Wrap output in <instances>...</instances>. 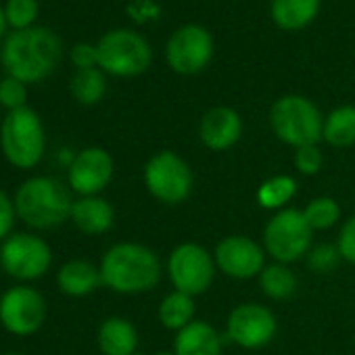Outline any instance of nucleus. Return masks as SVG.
<instances>
[{
    "mask_svg": "<svg viewBox=\"0 0 355 355\" xmlns=\"http://www.w3.org/2000/svg\"><path fill=\"white\" fill-rule=\"evenodd\" d=\"M63 57L61 38L42 26L11 32L0 51V61L11 78L36 84L49 78Z\"/></svg>",
    "mask_w": 355,
    "mask_h": 355,
    "instance_id": "f257e3e1",
    "label": "nucleus"
},
{
    "mask_svg": "<svg viewBox=\"0 0 355 355\" xmlns=\"http://www.w3.org/2000/svg\"><path fill=\"white\" fill-rule=\"evenodd\" d=\"M103 284L119 295H138L157 286L161 263L153 249L138 243H117L101 259Z\"/></svg>",
    "mask_w": 355,
    "mask_h": 355,
    "instance_id": "f03ea898",
    "label": "nucleus"
},
{
    "mask_svg": "<svg viewBox=\"0 0 355 355\" xmlns=\"http://www.w3.org/2000/svg\"><path fill=\"white\" fill-rule=\"evenodd\" d=\"M13 203L17 218L38 230L63 224L69 220L73 207L69 191L51 175H36L26 180L17 189Z\"/></svg>",
    "mask_w": 355,
    "mask_h": 355,
    "instance_id": "7ed1b4c3",
    "label": "nucleus"
},
{
    "mask_svg": "<svg viewBox=\"0 0 355 355\" xmlns=\"http://www.w3.org/2000/svg\"><path fill=\"white\" fill-rule=\"evenodd\" d=\"M270 128L276 138L295 150L322 140L324 117L313 101L301 94H284L270 107Z\"/></svg>",
    "mask_w": 355,
    "mask_h": 355,
    "instance_id": "20e7f679",
    "label": "nucleus"
},
{
    "mask_svg": "<svg viewBox=\"0 0 355 355\" xmlns=\"http://www.w3.org/2000/svg\"><path fill=\"white\" fill-rule=\"evenodd\" d=\"M0 146L7 161L19 169H32L40 163L46 146L44 125L30 107L9 111L0 128Z\"/></svg>",
    "mask_w": 355,
    "mask_h": 355,
    "instance_id": "39448f33",
    "label": "nucleus"
},
{
    "mask_svg": "<svg viewBox=\"0 0 355 355\" xmlns=\"http://www.w3.org/2000/svg\"><path fill=\"white\" fill-rule=\"evenodd\" d=\"M98 67L113 78H136L142 76L153 63V49L148 40L125 28L111 30L96 42Z\"/></svg>",
    "mask_w": 355,
    "mask_h": 355,
    "instance_id": "423d86ee",
    "label": "nucleus"
},
{
    "mask_svg": "<svg viewBox=\"0 0 355 355\" xmlns=\"http://www.w3.org/2000/svg\"><path fill=\"white\" fill-rule=\"evenodd\" d=\"M191 165L173 150L155 153L144 165L146 191L165 205H180L193 191Z\"/></svg>",
    "mask_w": 355,
    "mask_h": 355,
    "instance_id": "0eeeda50",
    "label": "nucleus"
},
{
    "mask_svg": "<svg viewBox=\"0 0 355 355\" xmlns=\"http://www.w3.org/2000/svg\"><path fill=\"white\" fill-rule=\"evenodd\" d=\"M313 230L303 211L280 209L263 230V249L276 263H293L309 253Z\"/></svg>",
    "mask_w": 355,
    "mask_h": 355,
    "instance_id": "6e6552de",
    "label": "nucleus"
},
{
    "mask_svg": "<svg viewBox=\"0 0 355 355\" xmlns=\"http://www.w3.org/2000/svg\"><path fill=\"white\" fill-rule=\"evenodd\" d=\"M214 36L201 24H184L165 42V61L178 76H197L214 59Z\"/></svg>",
    "mask_w": 355,
    "mask_h": 355,
    "instance_id": "1a4fd4ad",
    "label": "nucleus"
},
{
    "mask_svg": "<svg viewBox=\"0 0 355 355\" xmlns=\"http://www.w3.org/2000/svg\"><path fill=\"white\" fill-rule=\"evenodd\" d=\"M216 259L209 251L197 243H182L178 245L167 259L169 280L175 291L187 293L191 297L203 295L209 291L216 278Z\"/></svg>",
    "mask_w": 355,
    "mask_h": 355,
    "instance_id": "9d476101",
    "label": "nucleus"
},
{
    "mask_svg": "<svg viewBox=\"0 0 355 355\" xmlns=\"http://www.w3.org/2000/svg\"><path fill=\"white\" fill-rule=\"evenodd\" d=\"M51 247L34 234H13L0 249V266L17 280H36L51 268Z\"/></svg>",
    "mask_w": 355,
    "mask_h": 355,
    "instance_id": "9b49d317",
    "label": "nucleus"
},
{
    "mask_svg": "<svg viewBox=\"0 0 355 355\" xmlns=\"http://www.w3.org/2000/svg\"><path fill=\"white\" fill-rule=\"evenodd\" d=\"M46 320V301L32 286H13L0 297V324L15 336H30Z\"/></svg>",
    "mask_w": 355,
    "mask_h": 355,
    "instance_id": "f8f14e48",
    "label": "nucleus"
},
{
    "mask_svg": "<svg viewBox=\"0 0 355 355\" xmlns=\"http://www.w3.org/2000/svg\"><path fill=\"white\" fill-rule=\"evenodd\" d=\"M276 315L259 303L236 305L226 322V336L243 349H259L276 334Z\"/></svg>",
    "mask_w": 355,
    "mask_h": 355,
    "instance_id": "ddd939ff",
    "label": "nucleus"
},
{
    "mask_svg": "<svg viewBox=\"0 0 355 355\" xmlns=\"http://www.w3.org/2000/svg\"><path fill=\"white\" fill-rule=\"evenodd\" d=\"M214 259L222 274L236 280H249L263 272L266 249L245 234H232L218 243Z\"/></svg>",
    "mask_w": 355,
    "mask_h": 355,
    "instance_id": "4468645a",
    "label": "nucleus"
},
{
    "mask_svg": "<svg viewBox=\"0 0 355 355\" xmlns=\"http://www.w3.org/2000/svg\"><path fill=\"white\" fill-rule=\"evenodd\" d=\"M113 178V157L101 146H88L76 153L69 165L67 180L71 191L82 197H96L105 191Z\"/></svg>",
    "mask_w": 355,
    "mask_h": 355,
    "instance_id": "2eb2a0df",
    "label": "nucleus"
},
{
    "mask_svg": "<svg viewBox=\"0 0 355 355\" xmlns=\"http://www.w3.org/2000/svg\"><path fill=\"white\" fill-rule=\"evenodd\" d=\"M243 134V119L236 109L220 105L211 107L199 123V138L209 150H228L232 148Z\"/></svg>",
    "mask_w": 355,
    "mask_h": 355,
    "instance_id": "dca6fc26",
    "label": "nucleus"
},
{
    "mask_svg": "<svg viewBox=\"0 0 355 355\" xmlns=\"http://www.w3.org/2000/svg\"><path fill=\"white\" fill-rule=\"evenodd\" d=\"M175 355H222V338L218 330L203 322L193 320L189 326L178 330L173 338Z\"/></svg>",
    "mask_w": 355,
    "mask_h": 355,
    "instance_id": "f3484780",
    "label": "nucleus"
},
{
    "mask_svg": "<svg viewBox=\"0 0 355 355\" xmlns=\"http://www.w3.org/2000/svg\"><path fill=\"white\" fill-rule=\"evenodd\" d=\"M322 0H272L270 17L282 32H301L320 15Z\"/></svg>",
    "mask_w": 355,
    "mask_h": 355,
    "instance_id": "a211bd4d",
    "label": "nucleus"
},
{
    "mask_svg": "<svg viewBox=\"0 0 355 355\" xmlns=\"http://www.w3.org/2000/svg\"><path fill=\"white\" fill-rule=\"evenodd\" d=\"M69 220L84 234H103L113 226L115 211L103 197H80L73 201Z\"/></svg>",
    "mask_w": 355,
    "mask_h": 355,
    "instance_id": "6ab92c4d",
    "label": "nucleus"
},
{
    "mask_svg": "<svg viewBox=\"0 0 355 355\" xmlns=\"http://www.w3.org/2000/svg\"><path fill=\"white\" fill-rule=\"evenodd\" d=\"M57 284L69 297L90 295L103 284L101 268H96L94 263L86 261V259H71L61 266V270L57 274Z\"/></svg>",
    "mask_w": 355,
    "mask_h": 355,
    "instance_id": "aec40b11",
    "label": "nucleus"
},
{
    "mask_svg": "<svg viewBox=\"0 0 355 355\" xmlns=\"http://www.w3.org/2000/svg\"><path fill=\"white\" fill-rule=\"evenodd\" d=\"M98 347L105 355H134L138 349V332L125 318H107L98 328Z\"/></svg>",
    "mask_w": 355,
    "mask_h": 355,
    "instance_id": "412c9836",
    "label": "nucleus"
},
{
    "mask_svg": "<svg viewBox=\"0 0 355 355\" xmlns=\"http://www.w3.org/2000/svg\"><path fill=\"white\" fill-rule=\"evenodd\" d=\"M322 140H326L330 146H336V148L355 144V107L353 105H340L324 117Z\"/></svg>",
    "mask_w": 355,
    "mask_h": 355,
    "instance_id": "4be33fe9",
    "label": "nucleus"
},
{
    "mask_svg": "<svg viewBox=\"0 0 355 355\" xmlns=\"http://www.w3.org/2000/svg\"><path fill=\"white\" fill-rule=\"evenodd\" d=\"M159 320L167 330H182L195 320V301L191 295L173 291L159 305Z\"/></svg>",
    "mask_w": 355,
    "mask_h": 355,
    "instance_id": "5701e85b",
    "label": "nucleus"
},
{
    "mask_svg": "<svg viewBox=\"0 0 355 355\" xmlns=\"http://www.w3.org/2000/svg\"><path fill=\"white\" fill-rule=\"evenodd\" d=\"M71 94L80 105H96L103 101L107 92V73L101 67L94 69H80L71 78Z\"/></svg>",
    "mask_w": 355,
    "mask_h": 355,
    "instance_id": "b1692460",
    "label": "nucleus"
},
{
    "mask_svg": "<svg viewBox=\"0 0 355 355\" xmlns=\"http://www.w3.org/2000/svg\"><path fill=\"white\" fill-rule=\"evenodd\" d=\"M259 286L268 299L282 301L295 295L297 276L293 274V270L286 268V263H272L266 266L263 272L259 274Z\"/></svg>",
    "mask_w": 355,
    "mask_h": 355,
    "instance_id": "393cba45",
    "label": "nucleus"
},
{
    "mask_svg": "<svg viewBox=\"0 0 355 355\" xmlns=\"http://www.w3.org/2000/svg\"><path fill=\"white\" fill-rule=\"evenodd\" d=\"M297 193V182L293 175L280 173L272 175L257 189V203L263 209H282Z\"/></svg>",
    "mask_w": 355,
    "mask_h": 355,
    "instance_id": "a878e982",
    "label": "nucleus"
},
{
    "mask_svg": "<svg viewBox=\"0 0 355 355\" xmlns=\"http://www.w3.org/2000/svg\"><path fill=\"white\" fill-rule=\"evenodd\" d=\"M303 216H305L307 224L311 226V230H328L338 222L340 209L332 197H318L305 205Z\"/></svg>",
    "mask_w": 355,
    "mask_h": 355,
    "instance_id": "bb28decb",
    "label": "nucleus"
},
{
    "mask_svg": "<svg viewBox=\"0 0 355 355\" xmlns=\"http://www.w3.org/2000/svg\"><path fill=\"white\" fill-rule=\"evenodd\" d=\"M5 15H7V24L13 28V32L28 30L34 26V21L38 17V0H7Z\"/></svg>",
    "mask_w": 355,
    "mask_h": 355,
    "instance_id": "cd10ccee",
    "label": "nucleus"
},
{
    "mask_svg": "<svg viewBox=\"0 0 355 355\" xmlns=\"http://www.w3.org/2000/svg\"><path fill=\"white\" fill-rule=\"evenodd\" d=\"M338 259H340V253L336 245H328V243L315 245L307 253V266L315 274H330L336 268Z\"/></svg>",
    "mask_w": 355,
    "mask_h": 355,
    "instance_id": "c85d7f7f",
    "label": "nucleus"
},
{
    "mask_svg": "<svg viewBox=\"0 0 355 355\" xmlns=\"http://www.w3.org/2000/svg\"><path fill=\"white\" fill-rule=\"evenodd\" d=\"M26 101H28V88L21 80L9 76L0 82V105L3 107H7L9 111H15V109L28 107Z\"/></svg>",
    "mask_w": 355,
    "mask_h": 355,
    "instance_id": "c756f323",
    "label": "nucleus"
},
{
    "mask_svg": "<svg viewBox=\"0 0 355 355\" xmlns=\"http://www.w3.org/2000/svg\"><path fill=\"white\" fill-rule=\"evenodd\" d=\"M322 161H324V157H322L318 144L301 146V148L295 150V167H297V171L303 173V175H313V173H318L320 167H322Z\"/></svg>",
    "mask_w": 355,
    "mask_h": 355,
    "instance_id": "7c9ffc66",
    "label": "nucleus"
},
{
    "mask_svg": "<svg viewBox=\"0 0 355 355\" xmlns=\"http://www.w3.org/2000/svg\"><path fill=\"white\" fill-rule=\"evenodd\" d=\"M71 63L76 65V69H94L98 67V51L96 44H88V42H78L73 44L71 53H69Z\"/></svg>",
    "mask_w": 355,
    "mask_h": 355,
    "instance_id": "2f4dec72",
    "label": "nucleus"
},
{
    "mask_svg": "<svg viewBox=\"0 0 355 355\" xmlns=\"http://www.w3.org/2000/svg\"><path fill=\"white\" fill-rule=\"evenodd\" d=\"M336 249L340 253V259L349 261V263H355V216L349 218L340 232H338V243H336Z\"/></svg>",
    "mask_w": 355,
    "mask_h": 355,
    "instance_id": "473e14b6",
    "label": "nucleus"
},
{
    "mask_svg": "<svg viewBox=\"0 0 355 355\" xmlns=\"http://www.w3.org/2000/svg\"><path fill=\"white\" fill-rule=\"evenodd\" d=\"M15 218H17V211H15V203L11 201V197L0 191V241H7L13 226H15Z\"/></svg>",
    "mask_w": 355,
    "mask_h": 355,
    "instance_id": "72a5a7b5",
    "label": "nucleus"
},
{
    "mask_svg": "<svg viewBox=\"0 0 355 355\" xmlns=\"http://www.w3.org/2000/svg\"><path fill=\"white\" fill-rule=\"evenodd\" d=\"M7 15H5V7L3 5H0V38H3L5 36V30H7Z\"/></svg>",
    "mask_w": 355,
    "mask_h": 355,
    "instance_id": "f704fd0d",
    "label": "nucleus"
},
{
    "mask_svg": "<svg viewBox=\"0 0 355 355\" xmlns=\"http://www.w3.org/2000/svg\"><path fill=\"white\" fill-rule=\"evenodd\" d=\"M153 355H175L173 351H157V353H153Z\"/></svg>",
    "mask_w": 355,
    "mask_h": 355,
    "instance_id": "c9c22d12",
    "label": "nucleus"
},
{
    "mask_svg": "<svg viewBox=\"0 0 355 355\" xmlns=\"http://www.w3.org/2000/svg\"><path fill=\"white\" fill-rule=\"evenodd\" d=\"M3 355H21V353H3Z\"/></svg>",
    "mask_w": 355,
    "mask_h": 355,
    "instance_id": "e433bc0d",
    "label": "nucleus"
},
{
    "mask_svg": "<svg viewBox=\"0 0 355 355\" xmlns=\"http://www.w3.org/2000/svg\"><path fill=\"white\" fill-rule=\"evenodd\" d=\"M0 82H3V80H0Z\"/></svg>",
    "mask_w": 355,
    "mask_h": 355,
    "instance_id": "4c0bfd02",
    "label": "nucleus"
}]
</instances>
